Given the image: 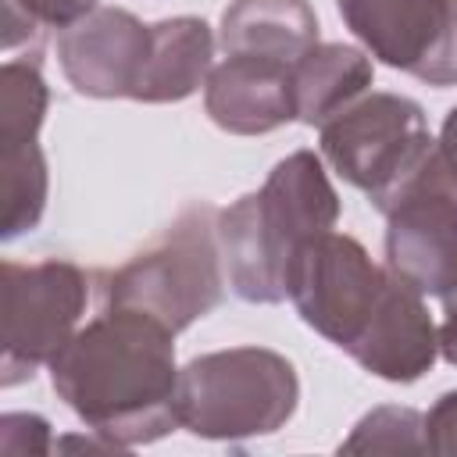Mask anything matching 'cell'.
I'll return each mask as SVG.
<instances>
[{"label":"cell","instance_id":"1","mask_svg":"<svg viewBox=\"0 0 457 457\" xmlns=\"http://www.w3.org/2000/svg\"><path fill=\"white\" fill-rule=\"evenodd\" d=\"M46 368L54 393L114 450L146 446L179 428L175 332L139 311L104 307Z\"/></svg>","mask_w":457,"mask_h":457},{"label":"cell","instance_id":"2","mask_svg":"<svg viewBox=\"0 0 457 457\" xmlns=\"http://www.w3.org/2000/svg\"><path fill=\"white\" fill-rule=\"evenodd\" d=\"M339 193L314 150L282 157L261 189L218 211V246L232 293L246 303H282L286 268L300 243L336 228Z\"/></svg>","mask_w":457,"mask_h":457},{"label":"cell","instance_id":"3","mask_svg":"<svg viewBox=\"0 0 457 457\" xmlns=\"http://www.w3.org/2000/svg\"><path fill=\"white\" fill-rule=\"evenodd\" d=\"M104 307L139 311L175 336L211 314L225 296L218 207L189 204L154 246L104 275Z\"/></svg>","mask_w":457,"mask_h":457},{"label":"cell","instance_id":"4","mask_svg":"<svg viewBox=\"0 0 457 457\" xmlns=\"http://www.w3.org/2000/svg\"><path fill=\"white\" fill-rule=\"evenodd\" d=\"M300 403L293 361L268 346H228L179 368V428L200 439L278 432Z\"/></svg>","mask_w":457,"mask_h":457},{"label":"cell","instance_id":"5","mask_svg":"<svg viewBox=\"0 0 457 457\" xmlns=\"http://www.w3.org/2000/svg\"><path fill=\"white\" fill-rule=\"evenodd\" d=\"M432 150L421 104L400 93H364L321 125V157L378 211L425 168Z\"/></svg>","mask_w":457,"mask_h":457},{"label":"cell","instance_id":"6","mask_svg":"<svg viewBox=\"0 0 457 457\" xmlns=\"http://www.w3.org/2000/svg\"><path fill=\"white\" fill-rule=\"evenodd\" d=\"M89 278L71 261H4L0 268V382L18 386L50 364L79 332Z\"/></svg>","mask_w":457,"mask_h":457},{"label":"cell","instance_id":"7","mask_svg":"<svg viewBox=\"0 0 457 457\" xmlns=\"http://www.w3.org/2000/svg\"><path fill=\"white\" fill-rule=\"evenodd\" d=\"M386 282V264H375L353 236L328 228L296 246L286 268V300L307 328L350 350L375 314Z\"/></svg>","mask_w":457,"mask_h":457},{"label":"cell","instance_id":"8","mask_svg":"<svg viewBox=\"0 0 457 457\" xmlns=\"http://www.w3.org/2000/svg\"><path fill=\"white\" fill-rule=\"evenodd\" d=\"M386 268L421 296L457 282V179L439 154L386 204Z\"/></svg>","mask_w":457,"mask_h":457},{"label":"cell","instance_id":"9","mask_svg":"<svg viewBox=\"0 0 457 457\" xmlns=\"http://www.w3.org/2000/svg\"><path fill=\"white\" fill-rule=\"evenodd\" d=\"M336 11L382 64L439 89L457 82V0H336Z\"/></svg>","mask_w":457,"mask_h":457},{"label":"cell","instance_id":"10","mask_svg":"<svg viewBox=\"0 0 457 457\" xmlns=\"http://www.w3.org/2000/svg\"><path fill=\"white\" fill-rule=\"evenodd\" d=\"M146 57L150 25L125 7H96L57 36V64L68 86L93 100H132Z\"/></svg>","mask_w":457,"mask_h":457},{"label":"cell","instance_id":"11","mask_svg":"<svg viewBox=\"0 0 457 457\" xmlns=\"http://www.w3.org/2000/svg\"><path fill=\"white\" fill-rule=\"evenodd\" d=\"M364 371L386 382H418L439 357V325L432 321L425 296L389 271L386 293L368 318L357 343L346 350Z\"/></svg>","mask_w":457,"mask_h":457},{"label":"cell","instance_id":"12","mask_svg":"<svg viewBox=\"0 0 457 457\" xmlns=\"http://www.w3.org/2000/svg\"><path fill=\"white\" fill-rule=\"evenodd\" d=\"M207 118L232 136H264L296 121L293 104V64L225 54L204 82Z\"/></svg>","mask_w":457,"mask_h":457},{"label":"cell","instance_id":"13","mask_svg":"<svg viewBox=\"0 0 457 457\" xmlns=\"http://www.w3.org/2000/svg\"><path fill=\"white\" fill-rule=\"evenodd\" d=\"M314 43L321 39L311 0H232L221 11L218 46L225 54L296 64Z\"/></svg>","mask_w":457,"mask_h":457},{"label":"cell","instance_id":"14","mask_svg":"<svg viewBox=\"0 0 457 457\" xmlns=\"http://www.w3.org/2000/svg\"><path fill=\"white\" fill-rule=\"evenodd\" d=\"M214 68V32L204 18L179 14L150 25V57L132 93L139 104H179L193 96Z\"/></svg>","mask_w":457,"mask_h":457},{"label":"cell","instance_id":"15","mask_svg":"<svg viewBox=\"0 0 457 457\" xmlns=\"http://www.w3.org/2000/svg\"><path fill=\"white\" fill-rule=\"evenodd\" d=\"M375 82L371 54L350 43H314L293 64V104L296 121L325 125L357 104Z\"/></svg>","mask_w":457,"mask_h":457},{"label":"cell","instance_id":"16","mask_svg":"<svg viewBox=\"0 0 457 457\" xmlns=\"http://www.w3.org/2000/svg\"><path fill=\"white\" fill-rule=\"evenodd\" d=\"M50 89L39 71V57H7L0 68V150H21L36 143L46 118Z\"/></svg>","mask_w":457,"mask_h":457},{"label":"cell","instance_id":"17","mask_svg":"<svg viewBox=\"0 0 457 457\" xmlns=\"http://www.w3.org/2000/svg\"><path fill=\"white\" fill-rule=\"evenodd\" d=\"M50 175L46 157L39 143H29L21 150L4 154L0 161V239L11 243L25 232H32L46 211Z\"/></svg>","mask_w":457,"mask_h":457},{"label":"cell","instance_id":"18","mask_svg":"<svg viewBox=\"0 0 457 457\" xmlns=\"http://www.w3.org/2000/svg\"><path fill=\"white\" fill-rule=\"evenodd\" d=\"M343 453H425V418L414 407H375L364 414Z\"/></svg>","mask_w":457,"mask_h":457},{"label":"cell","instance_id":"19","mask_svg":"<svg viewBox=\"0 0 457 457\" xmlns=\"http://www.w3.org/2000/svg\"><path fill=\"white\" fill-rule=\"evenodd\" d=\"M96 7L100 0H4V46L36 43L43 29H68Z\"/></svg>","mask_w":457,"mask_h":457},{"label":"cell","instance_id":"20","mask_svg":"<svg viewBox=\"0 0 457 457\" xmlns=\"http://www.w3.org/2000/svg\"><path fill=\"white\" fill-rule=\"evenodd\" d=\"M425 450L439 457H457V389L443 393L425 414Z\"/></svg>","mask_w":457,"mask_h":457},{"label":"cell","instance_id":"21","mask_svg":"<svg viewBox=\"0 0 457 457\" xmlns=\"http://www.w3.org/2000/svg\"><path fill=\"white\" fill-rule=\"evenodd\" d=\"M443 300V321H439V357L457 368V282L439 296Z\"/></svg>","mask_w":457,"mask_h":457},{"label":"cell","instance_id":"22","mask_svg":"<svg viewBox=\"0 0 457 457\" xmlns=\"http://www.w3.org/2000/svg\"><path fill=\"white\" fill-rule=\"evenodd\" d=\"M436 154L446 164V171L457 179V107H450L446 118H443V129H439V139H436Z\"/></svg>","mask_w":457,"mask_h":457}]
</instances>
